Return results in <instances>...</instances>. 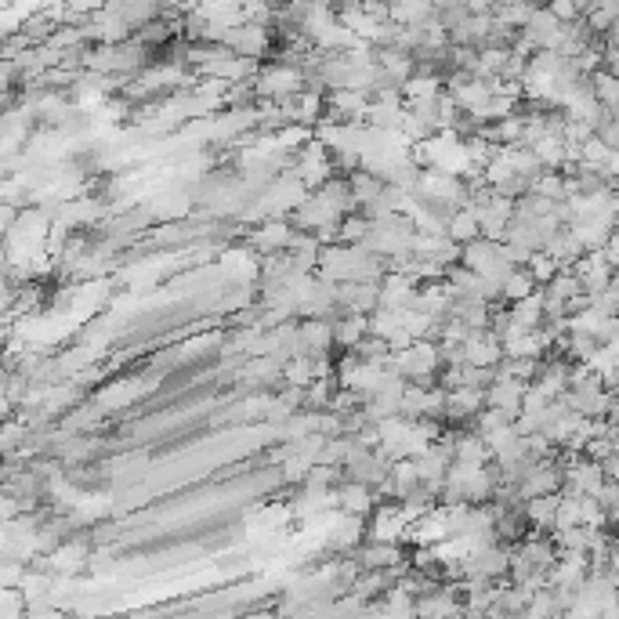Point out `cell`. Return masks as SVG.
I'll return each instance as SVG.
<instances>
[{"label": "cell", "mask_w": 619, "mask_h": 619, "mask_svg": "<svg viewBox=\"0 0 619 619\" xmlns=\"http://www.w3.org/2000/svg\"><path fill=\"white\" fill-rule=\"evenodd\" d=\"M250 84H254V95L258 98H272V102H279V98L294 95V91L305 87V73H301V66L272 62V66H258V73L250 77Z\"/></svg>", "instance_id": "7a4b0ae2"}, {"label": "cell", "mask_w": 619, "mask_h": 619, "mask_svg": "<svg viewBox=\"0 0 619 619\" xmlns=\"http://www.w3.org/2000/svg\"><path fill=\"white\" fill-rule=\"evenodd\" d=\"M587 80H591V91H594V98H598L601 109H605V113H616V109H619V80H616V73H612V69H594Z\"/></svg>", "instance_id": "ffe728a7"}, {"label": "cell", "mask_w": 619, "mask_h": 619, "mask_svg": "<svg viewBox=\"0 0 619 619\" xmlns=\"http://www.w3.org/2000/svg\"><path fill=\"white\" fill-rule=\"evenodd\" d=\"M598 467H601V478H616L619 482V449L605 453V457L598 460Z\"/></svg>", "instance_id": "f546056e"}, {"label": "cell", "mask_w": 619, "mask_h": 619, "mask_svg": "<svg viewBox=\"0 0 619 619\" xmlns=\"http://www.w3.org/2000/svg\"><path fill=\"white\" fill-rule=\"evenodd\" d=\"M391 22L395 26H424L435 19V4L431 0H388Z\"/></svg>", "instance_id": "2e32d148"}, {"label": "cell", "mask_w": 619, "mask_h": 619, "mask_svg": "<svg viewBox=\"0 0 619 619\" xmlns=\"http://www.w3.org/2000/svg\"><path fill=\"white\" fill-rule=\"evenodd\" d=\"M352 558L359 562V569H410L402 543L388 540H362L352 551Z\"/></svg>", "instance_id": "8992f818"}, {"label": "cell", "mask_w": 619, "mask_h": 619, "mask_svg": "<svg viewBox=\"0 0 619 619\" xmlns=\"http://www.w3.org/2000/svg\"><path fill=\"white\" fill-rule=\"evenodd\" d=\"M594 500H598V507L609 515V525H616L619 518V482L616 478H605L598 486V493H594Z\"/></svg>", "instance_id": "4316f807"}, {"label": "cell", "mask_w": 619, "mask_h": 619, "mask_svg": "<svg viewBox=\"0 0 619 619\" xmlns=\"http://www.w3.org/2000/svg\"><path fill=\"white\" fill-rule=\"evenodd\" d=\"M533 290H536L533 276L525 268H511L504 276V283H500V301H518V297H529Z\"/></svg>", "instance_id": "603a6c76"}, {"label": "cell", "mask_w": 619, "mask_h": 619, "mask_svg": "<svg viewBox=\"0 0 619 619\" xmlns=\"http://www.w3.org/2000/svg\"><path fill=\"white\" fill-rule=\"evenodd\" d=\"M522 268H525V272H529V276H533V283H536V286H543V283H547V279H551L554 272H558V268H562V265H558V261H554L551 254H547V250H533V254H529V261H525Z\"/></svg>", "instance_id": "484cf974"}, {"label": "cell", "mask_w": 619, "mask_h": 619, "mask_svg": "<svg viewBox=\"0 0 619 619\" xmlns=\"http://www.w3.org/2000/svg\"><path fill=\"white\" fill-rule=\"evenodd\" d=\"M554 504H558V493H543L525 500L522 511H525V522H529V533H551Z\"/></svg>", "instance_id": "9a60e30c"}, {"label": "cell", "mask_w": 619, "mask_h": 619, "mask_svg": "<svg viewBox=\"0 0 619 619\" xmlns=\"http://www.w3.org/2000/svg\"><path fill=\"white\" fill-rule=\"evenodd\" d=\"M388 366L399 373L402 381L410 384H435L442 370V359H439V344L428 341V337H413L406 348L388 355Z\"/></svg>", "instance_id": "6da1fadb"}, {"label": "cell", "mask_w": 619, "mask_h": 619, "mask_svg": "<svg viewBox=\"0 0 619 619\" xmlns=\"http://www.w3.org/2000/svg\"><path fill=\"white\" fill-rule=\"evenodd\" d=\"M381 283V279H377ZM377 283H359V279H344L337 283V312L370 315L377 308Z\"/></svg>", "instance_id": "8fae6325"}, {"label": "cell", "mask_w": 619, "mask_h": 619, "mask_svg": "<svg viewBox=\"0 0 619 619\" xmlns=\"http://www.w3.org/2000/svg\"><path fill=\"white\" fill-rule=\"evenodd\" d=\"M504 153H507V163H511V171H515V174H522V178H529V181H533L536 174L543 171V167H540V160H536V156H533V149H529V145H522V142L504 145Z\"/></svg>", "instance_id": "7402d4cb"}, {"label": "cell", "mask_w": 619, "mask_h": 619, "mask_svg": "<svg viewBox=\"0 0 619 619\" xmlns=\"http://www.w3.org/2000/svg\"><path fill=\"white\" fill-rule=\"evenodd\" d=\"M334 326V348H352L362 334H366V315H355V312H337L330 319Z\"/></svg>", "instance_id": "d6986e66"}, {"label": "cell", "mask_w": 619, "mask_h": 619, "mask_svg": "<svg viewBox=\"0 0 619 619\" xmlns=\"http://www.w3.org/2000/svg\"><path fill=\"white\" fill-rule=\"evenodd\" d=\"M334 496H337V511H344V515H359L366 518L377 507V489L362 486V482H352V478H341L334 486Z\"/></svg>", "instance_id": "30bf717a"}, {"label": "cell", "mask_w": 619, "mask_h": 619, "mask_svg": "<svg viewBox=\"0 0 619 619\" xmlns=\"http://www.w3.org/2000/svg\"><path fill=\"white\" fill-rule=\"evenodd\" d=\"M22 84V73L11 58H0V95H15Z\"/></svg>", "instance_id": "f1b7e54d"}, {"label": "cell", "mask_w": 619, "mask_h": 619, "mask_svg": "<svg viewBox=\"0 0 619 619\" xmlns=\"http://www.w3.org/2000/svg\"><path fill=\"white\" fill-rule=\"evenodd\" d=\"M352 352L359 355L362 362H388L391 348H388V341H384V337H377V334H362L359 341L352 344Z\"/></svg>", "instance_id": "d4e9b609"}, {"label": "cell", "mask_w": 619, "mask_h": 619, "mask_svg": "<svg viewBox=\"0 0 619 619\" xmlns=\"http://www.w3.org/2000/svg\"><path fill=\"white\" fill-rule=\"evenodd\" d=\"M290 239H294V225L286 218H261L254 229L247 232V247L265 258V254H276V250H286L290 247Z\"/></svg>", "instance_id": "5b68a950"}, {"label": "cell", "mask_w": 619, "mask_h": 619, "mask_svg": "<svg viewBox=\"0 0 619 619\" xmlns=\"http://www.w3.org/2000/svg\"><path fill=\"white\" fill-rule=\"evenodd\" d=\"M366 540V518L359 515H344V511H337L334 518H330V533H326V547L334 554H352L359 543Z\"/></svg>", "instance_id": "ba28073f"}, {"label": "cell", "mask_w": 619, "mask_h": 619, "mask_svg": "<svg viewBox=\"0 0 619 619\" xmlns=\"http://www.w3.org/2000/svg\"><path fill=\"white\" fill-rule=\"evenodd\" d=\"M558 486H562V467H558V453H554V457L533 460L525 467L522 478L515 482V493L518 500H529V496L558 493Z\"/></svg>", "instance_id": "277c9868"}, {"label": "cell", "mask_w": 619, "mask_h": 619, "mask_svg": "<svg viewBox=\"0 0 619 619\" xmlns=\"http://www.w3.org/2000/svg\"><path fill=\"white\" fill-rule=\"evenodd\" d=\"M522 391H525L522 381H515V377H504V373H496L493 381L486 384V406H496V410H504L507 417L515 420L518 410H522Z\"/></svg>", "instance_id": "4fadbf2b"}, {"label": "cell", "mask_w": 619, "mask_h": 619, "mask_svg": "<svg viewBox=\"0 0 619 619\" xmlns=\"http://www.w3.org/2000/svg\"><path fill=\"white\" fill-rule=\"evenodd\" d=\"M221 44L232 51V55L239 58H254V62H265L268 55H272V29L265 26H254V22H239V26L225 29V37H221Z\"/></svg>", "instance_id": "3957f363"}, {"label": "cell", "mask_w": 619, "mask_h": 619, "mask_svg": "<svg viewBox=\"0 0 619 619\" xmlns=\"http://www.w3.org/2000/svg\"><path fill=\"white\" fill-rule=\"evenodd\" d=\"M478 236V218H475V210L467 207H457V210H449V218H446V239H453V243H471V239Z\"/></svg>", "instance_id": "ac0fdd59"}, {"label": "cell", "mask_w": 619, "mask_h": 619, "mask_svg": "<svg viewBox=\"0 0 619 619\" xmlns=\"http://www.w3.org/2000/svg\"><path fill=\"white\" fill-rule=\"evenodd\" d=\"M572 272H576V279H580V290L583 294H594V290H601V286H609L612 279H616V268L605 261V254L598 250H583L580 258L572 261Z\"/></svg>", "instance_id": "52a82bcc"}, {"label": "cell", "mask_w": 619, "mask_h": 619, "mask_svg": "<svg viewBox=\"0 0 619 619\" xmlns=\"http://www.w3.org/2000/svg\"><path fill=\"white\" fill-rule=\"evenodd\" d=\"M529 192H536V196H543V200H565L562 171H540L533 181H529Z\"/></svg>", "instance_id": "cb8c5ba5"}, {"label": "cell", "mask_w": 619, "mask_h": 619, "mask_svg": "<svg viewBox=\"0 0 619 619\" xmlns=\"http://www.w3.org/2000/svg\"><path fill=\"white\" fill-rule=\"evenodd\" d=\"M344 178H348V189H352L355 210L366 207V203H373L384 192V178H377V174L366 171V167H355V171L344 174Z\"/></svg>", "instance_id": "e0dca14e"}, {"label": "cell", "mask_w": 619, "mask_h": 619, "mask_svg": "<svg viewBox=\"0 0 619 619\" xmlns=\"http://www.w3.org/2000/svg\"><path fill=\"white\" fill-rule=\"evenodd\" d=\"M587 297H591V308L598 315H616L619 312V286H616V279H612L609 286L594 290V294H587Z\"/></svg>", "instance_id": "83f0119b"}, {"label": "cell", "mask_w": 619, "mask_h": 619, "mask_svg": "<svg viewBox=\"0 0 619 619\" xmlns=\"http://www.w3.org/2000/svg\"><path fill=\"white\" fill-rule=\"evenodd\" d=\"M486 406V388H449L446 391V428H467V420Z\"/></svg>", "instance_id": "9c48e42d"}, {"label": "cell", "mask_w": 619, "mask_h": 619, "mask_svg": "<svg viewBox=\"0 0 619 619\" xmlns=\"http://www.w3.org/2000/svg\"><path fill=\"white\" fill-rule=\"evenodd\" d=\"M11 413H15V406H11V402L4 399V395H0V420H8Z\"/></svg>", "instance_id": "4dcf8cb0"}, {"label": "cell", "mask_w": 619, "mask_h": 619, "mask_svg": "<svg viewBox=\"0 0 619 619\" xmlns=\"http://www.w3.org/2000/svg\"><path fill=\"white\" fill-rule=\"evenodd\" d=\"M543 250H547V254H551V258L558 261L562 268H569L572 261H576V258L583 254V247L576 243V236H572V232L565 229V225H562L558 232H554V236L547 239V243H543Z\"/></svg>", "instance_id": "44dd1931"}, {"label": "cell", "mask_w": 619, "mask_h": 619, "mask_svg": "<svg viewBox=\"0 0 619 619\" xmlns=\"http://www.w3.org/2000/svg\"><path fill=\"white\" fill-rule=\"evenodd\" d=\"M297 337H301V348H305L308 355L334 352V326H330V319H319V315L297 319Z\"/></svg>", "instance_id": "7c38bea8"}, {"label": "cell", "mask_w": 619, "mask_h": 619, "mask_svg": "<svg viewBox=\"0 0 619 619\" xmlns=\"http://www.w3.org/2000/svg\"><path fill=\"white\" fill-rule=\"evenodd\" d=\"M460 344H464V362H471V366H496L504 359L500 337L493 330H471Z\"/></svg>", "instance_id": "5bb4252c"}]
</instances>
